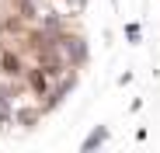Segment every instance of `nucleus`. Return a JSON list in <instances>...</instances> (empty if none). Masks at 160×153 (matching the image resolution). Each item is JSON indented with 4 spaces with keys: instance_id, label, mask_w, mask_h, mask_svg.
Masks as SVG:
<instances>
[{
    "instance_id": "1",
    "label": "nucleus",
    "mask_w": 160,
    "mask_h": 153,
    "mask_svg": "<svg viewBox=\"0 0 160 153\" xmlns=\"http://www.w3.org/2000/svg\"><path fill=\"white\" fill-rule=\"evenodd\" d=\"M104 139H108V129H94V132L84 139V150H94V146H101Z\"/></svg>"
},
{
    "instance_id": "2",
    "label": "nucleus",
    "mask_w": 160,
    "mask_h": 153,
    "mask_svg": "<svg viewBox=\"0 0 160 153\" xmlns=\"http://www.w3.org/2000/svg\"><path fill=\"white\" fill-rule=\"evenodd\" d=\"M125 35H129V42H132V45H136V42H139V24H129Z\"/></svg>"
}]
</instances>
